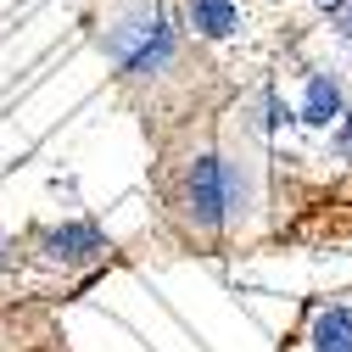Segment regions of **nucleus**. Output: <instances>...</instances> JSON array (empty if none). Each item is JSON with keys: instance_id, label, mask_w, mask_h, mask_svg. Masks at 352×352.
I'll return each mask as SVG.
<instances>
[{"instance_id": "nucleus-7", "label": "nucleus", "mask_w": 352, "mask_h": 352, "mask_svg": "<svg viewBox=\"0 0 352 352\" xmlns=\"http://www.w3.org/2000/svg\"><path fill=\"white\" fill-rule=\"evenodd\" d=\"M341 146L352 151V112H346V129H341Z\"/></svg>"}, {"instance_id": "nucleus-1", "label": "nucleus", "mask_w": 352, "mask_h": 352, "mask_svg": "<svg viewBox=\"0 0 352 352\" xmlns=\"http://www.w3.org/2000/svg\"><path fill=\"white\" fill-rule=\"evenodd\" d=\"M162 212L190 252H212L224 241V173L218 146H196L162 168Z\"/></svg>"}, {"instance_id": "nucleus-4", "label": "nucleus", "mask_w": 352, "mask_h": 352, "mask_svg": "<svg viewBox=\"0 0 352 352\" xmlns=\"http://www.w3.org/2000/svg\"><path fill=\"white\" fill-rule=\"evenodd\" d=\"M190 28L201 39H230L241 28V12H235V0H190Z\"/></svg>"}, {"instance_id": "nucleus-2", "label": "nucleus", "mask_w": 352, "mask_h": 352, "mask_svg": "<svg viewBox=\"0 0 352 352\" xmlns=\"http://www.w3.org/2000/svg\"><path fill=\"white\" fill-rule=\"evenodd\" d=\"M39 263L51 269H90L107 257V235L96 224H62V230H39Z\"/></svg>"}, {"instance_id": "nucleus-8", "label": "nucleus", "mask_w": 352, "mask_h": 352, "mask_svg": "<svg viewBox=\"0 0 352 352\" xmlns=\"http://www.w3.org/2000/svg\"><path fill=\"white\" fill-rule=\"evenodd\" d=\"M319 6H336V0H319Z\"/></svg>"}, {"instance_id": "nucleus-3", "label": "nucleus", "mask_w": 352, "mask_h": 352, "mask_svg": "<svg viewBox=\"0 0 352 352\" xmlns=\"http://www.w3.org/2000/svg\"><path fill=\"white\" fill-rule=\"evenodd\" d=\"M307 346H314V352H352V307H346V302L314 307V330H307Z\"/></svg>"}, {"instance_id": "nucleus-5", "label": "nucleus", "mask_w": 352, "mask_h": 352, "mask_svg": "<svg viewBox=\"0 0 352 352\" xmlns=\"http://www.w3.org/2000/svg\"><path fill=\"white\" fill-rule=\"evenodd\" d=\"M302 118L314 123V129H324L330 118H341V90H336V78H314V84H307V107H302Z\"/></svg>"}, {"instance_id": "nucleus-6", "label": "nucleus", "mask_w": 352, "mask_h": 352, "mask_svg": "<svg viewBox=\"0 0 352 352\" xmlns=\"http://www.w3.org/2000/svg\"><path fill=\"white\" fill-rule=\"evenodd\" d=\"M6 263H12V246H6V235H0V274H6Z\"/></svg>"}]
</instances>
